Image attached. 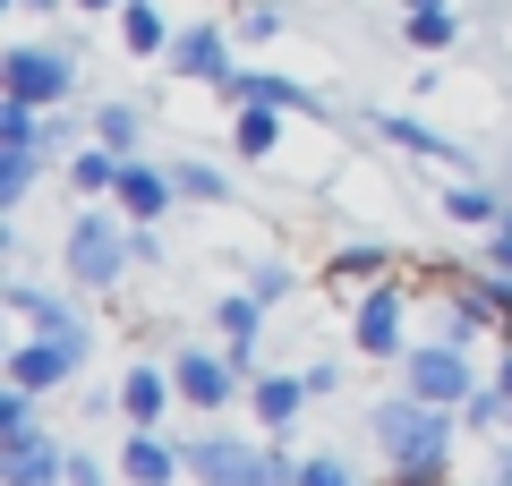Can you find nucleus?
<instances>
[{"label": "nucleus", "mask_w": 512, "mask_h": 486, "mask_svg": "<svg viewBox=\"0 0 512 486\" xmlns=\"http://www.w3.org/2000/svg\"><path fill=\"white\" fill-rule=\"evenodd\" d=\"M384 452L402 469H436L444 461V418L436 410H384Z\"/></svg>", "instance_id": "1"}, {"label": "nucleus", "mask_w": 512, "mask_h": 486, "mask_svg": "<svg viewBox=\"0 0 512 486\" xmlns=\"http://www.w3.org/2000/svg\"><path fill=\"white\" fill-rule=\"evenodd\" d=\"M188 469H197L205 486H274L282 478V461H265V452H248V444H197Z\"/></svg>", "instance_id": "2"}, {"label": "nucleus", "mask_w": 512, "mask_h": 486, "mask_svg": "<svg viewBox=\"0 0 512 486\" xmlns=\"http://www.w3.org/2000/svg\"><path fill=\"white\" fill-rule=\"evenodd\" d=\"M69 94V60L60 52H9V103H52Z\"/></svg>", "instance_id": "3"}, {"label": "nucleus", "mask_w": 512, "mask_h": 486, "mask_svg": "<svg viewBox=\"0 0 512 486\" xmlns=\"http://www.w3.org/2000/svg\"><path fill=\"white\" fill-rule=\"evenodd\" d=\"M69 273H77V282H111V273H120V231L77 222V231H69Z\"/></svg>", "instance_id": "4"}, {"label": "nucleus", "mask_w": 512, "mask_h": 486, "mask_svg": "<svg viewBox=\"0 0 512 486\" xmlns=\"http://www.w3.org/2000/svg\"><path fill=\"white\" fill-rule=\"evenodd\" d=\"M410 384H419V401H461L470 393V367L453 350H427V359H410Z\"/></svg>", "instance_id": "5"}, {"label": "nucleus", "mask_w": 512, "mask_h": 486, "mask_svg": "<svg viewBox=\"0 0 512 486\" xmlns=\"http://www.w3.org/2000/svg\"><path fill=\"white\" fill-rule=\"evenodd\" d=\"M69 359H77V350H69V342H52V333H43L35 350H18V359H9V376H18V393H35V384L69 376Z\"/></svg>", "instance_id": "6"}, {"label": "nucleus", "mask_w": 512, "mask_h": 486, "mask_svg": "<svg viewBox=\"0 0 512 486\" xmlns=\"http://www.w3.org/2000/svg\"><path fill=\"white\" fill-rule=\"evenodd\" d=\"M43 478H52V444L35 427H18L9 435V486H43Z\"/></svg>", "instance_id": "7"}, {"label": "nucleus", "mask_w": 512, "mask_h": 486, "mask_svg": "<svg viewBox=\"0 0 512 486\" xmlns=\"http://www.w3.org/2000/svg\"><path fill=\"white\" fill-rule=\"evenodd\" d=\"M180 393H188V401H222V393H231L222 359H180Z\"/></svg>", "instance_id": "8"}, {"label": "nucleus", "mask_w": 512, "mask_h": 486, "mask_svg": "<svg viewBox=\"0 0 512 486\" xmlns=\"http://www.w3.org/2000/svg\"><path fill=\"white\" fill-rule=\"evenodd\" d=\"M393 333H402V307H393V299H367L359 307V342L367 350H393Z\"/></svg>", "instance_id": "9"}, {"label": "nucleus", "mask_w": 512, "mask_h": 486, "mask_svg": "<svg viewBox=\"0 0 512 486\" xmlns=\"http://www.w3.org/2000/svg\"><path fill=\"white\" fill-rule=\"evenodd\" d=\"M171 52H180V69H197V77H222V35H180Z\"/></svg>", "instance_id": "10"}, {"label": "nucleus", "mask_w": 512, "mask_h": 486, "mask_svg": "<svg viewBox=\"0 0 512 486\" xmlns=\"http://www.w3.org/2000/svg\"><path fill=\"white\" fill-rule=\"evenodd\" d=\"M120 197H128V214L146 222L154 205H163V180H154V171H137V162H128V171H120Z\"/></svg>", "instance_id": "11"}, {"label": "nucleus", "mask_w": 512, "mask_h": 486, "mask_svg": "<svg viewBox=\"0 0 512 486\" xmlns=\"http://www.w3.org/2000/svg\"><path fill=\"white\" fill-rule=\"evenodd\" d=\"M128 478H137V486H163V478H171V452L137 435V444H128Z\"/></svg>", "instance_id": "12"}, {"label": "nucleus", "mask_w": 512, "mask_h": 486, "mask_svg": "<svg viewBox=\"0 0 512 486\" xmlns=\"http://www.w3.org/2000/svg\"><path fill=\"white\" fill-rule=\"evenodd\" d=\"M128 52H163V18H154V9H146V0H128Z\"/></svg>", "instance_id": "13"}, {"label": "nucleus", "mask_w": 512, "mask_h": 486, "mask_svg": "<svg viewBox=\"0 0 512 486\" xmlns=\"http://www.w3.org/2000/svg\"><path fill=\"white\" fill-rule=\"evenodd\" d=\"M154 410H163V376H128V418H137V427H146Z\"/></svg>", "instance_id": "14"}, {"label": "nucleus", "mask_w": 512, "mask_h": 486, "mask_svg": "<svg viewBox=\"0 0 512 486\" xmlns=\"http://www.w3.org/2000/svg\"><path fill=\"white\" fill-rule=\"evenodd\" d=\"M239 145H248V154H265V145H274V103H256L248 120H239Z\"/></svg>", "instance_id": "15"}, {"label": "nucleus", "mask_w": 512, "mask_h": 486, "mask_svg": "<svg viewBox=\"0 0 512 486\" xmlns=\"http://www.w3.org/2000/svg\"><path fill=\"white\" fill-rule=\"evenodd\" d=\"M256 410H265V418H291V410H299V384H274V376H265V384H256Z\"/></svg>", "instance_id": "16"}, {"label": "nucleus", "mask_w": 512, "mask_h": 486, "mask_svg": "<svg viewBox=\"0 0 512 486\" xmlns=\"http://www.w3.org/2000/svg\"><path fill=\"white\" fill-rule=\"evenodd\" d=\"M410 43H427V52L453 43V18H444V9H419V18H410Z\"/></svg>", "instance_id": "17"}, {"label": "nucleus", "mask_w": 512, "mask_h": 486, "mask_svg": "<svg viewBox=\"0 0 512 486\" xmlns=\"http://www.w3.org/2000/svg\"><path fill=\"white\" fill-rule=\"evenodd\" d=\"M77 180H86V188H120V162H111V154H86V162H77Z\"/></svg>", "instance_id": "18"}, {"label": "nucleus", "mask_w": 512, "mask_h": 486, "mask_svg": "<svg viewBox=\"0 0 512 486\" xmlns=\"http://www.w3.org/2000/svg\"><path fill=\"white\" fill-rule=\"evenodd\" d=\"M239 94H248V103H299V86H282V77H248Z\"/></svg>", "instance_id": "19"}, {"label": "nucleus", "mask_w": 512, "mask_h": 486, "mask_svg": "<svg viewBox=\"0 0 512 486\" xmlns=\"http://www.w3.org/2000/svg\"><path fill=\"white\" fill-rule=\"evenodd\" d=\"M299 486H350V469L342 461H308V469H299Z\"/></svg>", "instance_id": "20"}, {"label": "nucleus", "mask_w": 512, "mask_h": 486, "mask_svg": "<svg viewBox=\"0 0 512 486\" xmlns=\"http://www.w3.org/2000/svg\"><path fill=\"white\" fill-rule=\"evenodd\" d=\"M94 9H103V0H94Z\"/></svg>", "instance_id": "21"}]
</instances>
